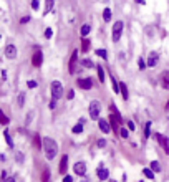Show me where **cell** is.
I'll use <instances>...</instances> for the list:
<instances>
[{"instance_id": "obj_1", "label": "cell", "mask_w": 169, "mask_h": 182, "mask_svg": "<svg viewBox=\"0 0 169 182\" xmlns=\"http://www.w3.org/2000/svg\"><path fill=\"white\" fill-rule=\"evenodd\" d=\"M43 151L48 161H53L56 152H58V144L51 138H43Z\"/></svg>"}, {"instance_id": "obj_2", "label": "cell", "mask_w": 169, "mask_h": 182, "mask_svg": "<svg viewBox=\"0 0 169 182\" xmlns=\"http://www.w3.org/2000/svg\"><path fill=\"white\" fill-rule=\"evenodd\" d=\"M50 91H51V98L53 99H60V98L63 96V86H61V83L60 81H51V85H50Z\"/></svg>"}, {"instance_id": "obj_3", "label": "cell", "mask_w": 169, "mask_h": 182, "mask_svg": "<svg viewBox=\"0 0 169 182\" xmlns=\"http://www.w3.org/2000/svg\"><path fill=\"white\" fill-rule=\"evenodd\" d=\"M123 27H124V23L121 22V20H118V22H114V25H113V41L114 43H118L119 38H121V33H123Z\"/></svg>"}, {"instance_id": "obj_4", "label": "cell", "mask_w": 169, "mask_h": 182, "mask_svg": "<svg viewBox=\"0 0 169 182\" xmlns=\"http://www.w3.org/2000/svg\"><path fill=\"white\" fill-rule=\"evenodd\" d=\"M100 113H101L100 101H91L90 103V116H91V119H100Z\"/></svg>"}, {"instance_id": "obj_5", "label": "cell", "mask_w": 169, "mask_h": 182, "mask_svg": "<svg viewBox=\"0 0 169 182\" xmlns=\"http://www.w3.org/2000/svg\"><path fill=\"white\" fill-rule=\"evenodd\" d=\"M93 78H78L76 80V85H78V88L81 89H91L93 88Z\"/></svg>"}, {"instance_id": "obj_6", "label": "cell", "mask_w": 169, "mask_h": 182, "mask_svg": "<svg viewBox=\"0 0 169 182\" xmlns=\"http://www.w3.org/2000/svg\"><path fill=\"white\" fill-rule=\"evenodd\" d=\"M119 122H121V116L113 113L111 116H110V124H111V129L114 131L116 136H118V131H119Z\"/></svg>"}, {"instance_id": "obj_7", "label": "cell", "mask_w": 169, "mask_h": 182, "mask_svg": "<svg viewBox=\"0 0 169 182\" xmlns=\"http://www.w3.org/2000/svg\"><path fill=\"white\" fill-rule=\"evenodd\" d=\"M154 138H156V141L159 142L161 146H163L164 152L169 154V139H167V138H164L163 134H159V132H156V134H154Z\"/></svg>"}, {"instance_id": "obj_8", "label": "cell", "mask_w": 169, "mask_h": 182, "mask_svg": "<svg viewBox=\"0 0 169 182\" xmlns=\"http://www.w3.org/2000/svg\"><path fill=\"white\" fill-rule=\"evenodd\" d=\"M3 53H5V57L8 58V60H15V58H17V47H15V45H12V43L7 45Z\"/></svg>"}, {"instance_id": "obj_9", "label": "cell", "mask_w": 169, "mask_h": 182, "mask_svg": "<svg viewBox=\"0 0 169 182\" xmlns=\"http://www.w3.org/2000/svg\"><path fill=\"white\" fill-rule=\"evenodd\" d=\"M41 63H43V53L41 51H35L33 57H31V65L35 68H38V66H41Z\"/></svg>"}, {"instance_id": "obj_10", "label": "cell", "mask_w": 169, "mask_h": 182, "mask_svg": "<svg viewBox=\"0 0 169 182\" xmlns=\"http://www.w3.org/2000/svg\"><path fill=\"white\" fill-rule=\"evenodd\" d=\"M76 60H78V50L73 51L71 58H70V63H68V71L70 73H75V70H76Z\"/></svg>"}, {"instance_id": "obj_11", "label": "cell", "mask_w": 169, "mask_h": 182, "mask_svg": "<svg viewBox=\"0 0 169 182\" xmlns=\"http://www.w3.org/2000/svg\"><path fill=\"white\" fill-rule=\"evenodd\" d=\"M66 169H68V156H66V154H63L61 159H60V167H58V171H60V174L66 176Z\"/></svg>"}, {"instance_id": "obj_12", "label": "cell", "mask_w": 169, "mask_h": 182, "mask_svg": "<svg viewBox=\"0 0 169 182\" xmlns=\"http://www.w3.org/2000/svg\"><path fill=\"white\" fill-rule=\"evenodd\" d=\"M73 172H75L76 176H85V174H86V164L85 162H76L75 166H73Z\"/></svg>"}, {"instance_id": "obj_13", "label": "cell", "mask_w": 169, "mask_h": 182, "mask_svg": "<svg viewBox=\"0 0 169 182\" xmlns=\"http://www.w3.org/2000/svg\"><path fill=\"white\" fill-rule=\"evenodd\" d=\"M98 126H100L101 132H104V134H108V132L111 131V124H110V121H106V119H98Z\"/></svg>"}, {"instance_id": "obj_14", "label": "cell", "mask_w": 169, "mask_h": 182, "mask_svg": "<svg viewBox=\"0 0 169 182\" xmlns=\"http://www.w3.org/2000/svg\"><path fill=\"white\" fill-rule=\"evenodd\" d=\"M98 179H100V180H106V179H110V171L104 169L103 166H100V169H98Z\"/></svg>"}, {"instance_id": "obj_15", "label": "cell", "mask_w": 169, "mask_h": 182, "mask_svg": "<svg viewBox=\"0 0 169 182\" xmlns=\"http://www.w3.org/2000/svg\"><path fill=\"white\" fill-rule=\"evenodd\" d=\"M156 65H157V53H156V51H153V53H149V58H147V66L154 68Z\"/></svg>"}, {"instance_id": "obj_16", "label": "cell", "mask_w": 169, "mask_h": 182, "mask_svg": "<svg viewBox=\"0 0 169 182\" xmlns=\"http://www.w3.org/2000/svg\"><path fill=\"white\" fill-rule=\"evenodd\" d=\"M119 93H121L123 99H128L129 98V93H128V86H126V83H119Z\"/></svg>"}, {"instance_id": "obj_17", "label": "cell", "mask_w": 169, "mask_h": 182, "mask_svg": "<svg viewBox=\"0 0 169 182\" xmlns=\"http://www.w3.org/2000/svg\"><path fill=\"white\" fill-rule=\"evenodd\" d=\"M53 5H55V0H45V10H43V13H45V15L51 12Z\"/></svg>"}, {"instance_id": "obj_18", "label": "cell", "mask_w": 169, "mask_h": 182, "mask_svg": "<svg viewBox=\"0 0 169 182\" xmlns=\"http://www.w3.org/2000/svg\"><path fill=\"white\" fill-rule=\"evenodd\" d=\"M161 83H163L164 88H169V71H164L161 75Z\"/></svg>"}, {"instance_id": "obj_19", "label": "cell", "mask_w": 169, "mask_h": 182, "mask_svg": "<svg viewBox=\"0 0 169 182\" xmlns=\"http://www.w3.org/2000/svg\"><path fill=\"white\" fill-rule=\"evenodd\" d=\"M3 138H5V141H7V144H8V148H13V141H12V136H10L8 129H5V131H3Z\"/></svg>"}, {"instance_id": "obj_20", "label": "cell", "mask_w": 169, "mask_h": 182, "mask_svg": "<svg viewBox=\"0 0 169 182\" xmlns=\"http://www.w3.org/2000/svg\"><path fill=\"white\" fill-rule=\"evenodd\" d=\"M33 144H35V148H37V149L43 148V141H40V134H35L33 136Z\"/></svg>"}, {"instance_id": "obj_21", "label": "cell", "mask_w": 169, "mask_h": 182, "mask_svg": "<svg viewBox=\"0 0 169 182\" xmlns=\"http://www.w3.org/2000/svg\"><path fill=\"white\" fill-rule=\"evenodd\" d=\"M90 45H91L90 40H86V38H83V40H81V51H83V53H86V51L90 50Z\"/></svg>"}, {"instance_id": "obj_22", "label": "cell", "mask_w": 169, "mask_h": 182, "mask_svg": "<svg viewBox=\"0 0 169 182\" xmlns=\"http://www.w3.org/2000/svg\"><path fill=\"white\" fill-rule=\"evenodd\" d=\"M10 122V119H8V116H5V113H3L2 109H0V124H3V126H7Z\"/></svg>"}, {"instance_id": "obj_23", "label": "cell", "mask_w": 169, "mask_h": 182, "mask_svg": "<svg viewBox=\"0 0 169 182\" xmlns=\"http://www.w3.org/2000/svg\"><path fill=\"white\" fill-rule=\"evenodd\" d=\"M96 71H98V80L100 83H104V70L101 66H96Z\"/></svg>"}, {"instance_id": "obj_24", "label": "cell", "mask_w": 169, "mask_h": 182, "mask_svg": "<svg viewBox=\"0 0 169 182\" xmlns=\"http://www.w3.org/2000/svg\"><path fill=\"white\" fill-rule=\"evenodd\" d=\"M90 31H91L90 25H83L81 30H80V35H81V37H86V35H90Z\"/></svg>"}, {"instance_id": "obj_25", "label": "cell", "mask_w": 169, "mask_h": 182, "mask_svg": "<svg viewBox=\"0 0 169 182\" xmlns=\"http://www.w3.org/2000/svg\"><path fill=\"white\" fill-rule=\"evenodd\" d=\"M143 176L146 177V179H154V172L151 169H147V167H146V169H143Z\"/></svg>"}, {"instance_id": "obj_26", "label": "cell", "mask_w": 169, "mask_h": 182, "mask_svg": "<svg viewBox=\"0 0 169 182\" xmlns=\"http://www.w3.org/2000/svg\"><path fill=\"white\" fill-rule=\"evenodd\" d=\"M94 53H96L100 58H104V60L108 58V51H106V50H103V48H98V50L94 51Z\"/></svg>"}, {"instance_id": "obj_27", "label": "cell", "mask_w": 169, "mask_h": 182, "mask_svg": "<svg viewBox=\"0 0 169 182\" xmlns=\"http://www.w3.org/2000/svg\"><path fill=\"white\" fill-rule=\"evenodd\" d=\"M17 103H18V106H20V108H23V104H25V93H18Z\"/></svg>"}, {"instance_id": "obj_28", "label": "cell", "mask_w": 169, "mask_h": 182, "mask_svg": "<svg viewBox=\"0 0 169 182\" xmlns=\"http://www.w3.org/2000/svg\"><path fill=\"white\" fill-rule=\"evenodd\" d=\"M80 65L85 66V68H94V63L91 60H81V61H80Z\"/></svg>"}, {"instance_id": "obj_29", "label": "cell", "mask_w": 169, "mask_h": 182, "mask_svg": "<svg viewBox=\"0 0 169 182\" xmlns=\"http://www.w3.org/2000/svg\"><path fill=\"white\" fill-rule=\"evenodd\" d=\"M149 132H151V121H147L146 124H144V138H149Z\"/></svg>"}, {"instance_id": "obj_30", "label": "cell", "mask_w": 169, "mask_h": 182, "mask_svg": "<svg viewBox=\"0 0 169 182\" xmlns=\"http://www.w3.org/2000/svg\"><path fill=\"white\" fill-rule=\"evenodd\" d=\"M103 18H104V22H110V20H111V10L110 8L103 10Z\"/></svg>"}, {"instance_id": "obj_31", "label": "cell", "mask_w": 169, "mask_h": 182, "mask_svg": "<svg viewBox=\"0 0 169 182\" xmlns=\"http://www.w3.org/2000/svg\"><path fill=\"white\" fill-rule=\"evenodd\" d=\"M119 136H121L123 139H128L129 138V131L126 128H119Z\"/></svg>"}, {"instance_id": "obj_32", "label": "cell", "mask_w": 169, "mask_h": 182, "mask_svg": "<svg viewBox=\"0 0 169 182\" xmlns=\"http://www.w3.org/2000/svg\"><path fill=\"white\" fill-rule=\"evenodd\" d=\"M151 171H153V172H159L161 171V166H159V162H157V161H153V162H151Z\"/></svg>"}, {"instance_id": "obj_33", "label": "cell", "mask_w": 169, "mask_h": 182, "mask_svg": "<svg viewBox=\"0 0 169 182\" xmlns=\"http://www.w3.org/2000/svg\"><path fill=\"white\" fill-rule=\"evenodd\" d=\"M71 131H73V134H80V132H83V124H80V122H78L76 126H73Z\"/></svg>"}, {"instance_id": "obj_34", "label": "cell", "mask_w": 169, "mask_h": 182, "mask_svg": "<svg viewBox=\"0 0 169 182\" xmlns=\"http://www.w3.org/2000/svg\"><path fill=\"white\" fill-rule=\"evenodd\" d=\"M41 182H50V172H48L47 169H45L43 174H41Z\"/></svg>"}, {"instance_id": "obj_35", "label": "cell", "mask_w": 169, "mask_h": 182, "mask_svg": "<svg viewBox=\"0 0 169 182\" xmlns=\"http://www.w3.org/2000/svg\"><path fill=\"white\" fill-rule=\"evenodd\" d=\"M27 86H28L30 89H35V88L38 86V83L35 81V80H28V81H27Z\"/></svg>"}, {"instance_id": "obj_36", "label": "cell", "mask_w": 169, "mask_h": 182, "mask_svg": "<svg viewBox=\"0 0 169 182\" xmlns=\"http://www.w3.org/2000/svg\"><path fill=\"white\" fill-rule=\"evenodd\" d=\"M51 37H53V30H51V28H45V38L50 40Z\"/></svg>"}, {"instance_id": "obj_37", "label": "cell", "mask_w": 169, "mask_h": 182, "mask_svg": "<svg viewBox=\"0 0 169 182\" xmlns=\"http://www.w3.org/2000/svg\"><path fill=\"white\" fill-rule=\"evenodd\" d=\"M23 159H25V157H23V154H22V152H15V161H17V162L22 164V162H23Z\"/></svg>"}, {"instance_id": "obj_38", "label": "cell", "mask_w": 169, "mask_h": 182, "mask_svg": "<svg viewBox=\"0 0 169 182\" xmlns=\"http://www.w3.org/2000/svg\"><path fill=\"white\" fill-rule=\"evenodd\" d=\"M138 66H139V70H143V71H144V68L147 66V63H144L143 58H139V60H138Z\"/></svg>"}, {"instance_id": "obj_39", "label": "cell", "mask_w": 169, "mask_h": 182, "mask_svg": "<svg viewBox=\"0 0 169 182\" xmlns=\"http://www.w3.org/2000/svg\"><path fill=\"white\" fill-rule=\"evenodd\" d=\"M31 8H33V10L40 8V0H31Z\"/></svg>"}, {"instance_id": "obj_40", "label": "cell", "mask_w": 169, "mask_h": 182, "mask_svg": "<svg viewBox=\"0 0 169 182\" xmlns=\"http://www.w3.org/2000/svg\"><path fill=\"white\" fill-rule=\"evenodd\" d=\"M28 22H30V15H25V17L20 18V23H22V25H25V23H28Z\"/></svg>"}, {"instance_id": "obj_41", "label": "cell", "mask_w": 169, "mask_h": 182, "mask_svg": "<svg viewBox=\"0 0 169 182\" xmlns=\"http://www.w3.org/2000/svg\"><path fill=\"white\" fill-rule=\"evenodd\" d=\"M31 118H33V113H31V111H30V113L27 114V119H25V126H28V124H30Z\"/></svg>"}, {"instance_id": "obj_42", "label": "cell", "mask_w": 169, "mask_h": 182, "mask_svg": "<svg viewBox=\"0 0 169 182\" xmlns=\"http://www.w3.org/2000/svg\"><path fill=\"white\" fill-rule=\"evenodd\" d=\"M98 148H104V146H106V141H104V139H98Z\"/></svg>"}, {"instance_id": "obj_43", "label": "cell", "mask_w": 169, "mask_h": 182, "mask_svg": "<svg viewBox=\"0 0 169 182\" xmlns=\"http://www.w3.org/2000/svg\"><path fill=\"white\" fill-rule=\"evenodd\" d=\"M48 106H50V109H55V108H56V99H51Z\"/></svg>"}, {"instance_id": "obj_44", "label": "cell", "mask_w": 169, "mask_h": 182, "mask_svg": "<svg viewBox=\"0 0 169 182\" xmlns=\"http://www.w3.org/2000/svg\"><path fill=\"white\" fill-rule=\"evenodd\" d=\"M66 98H68V99H73V98H75V91L70 89V91H68V96H66Z\"/></svg>"}, {"instance_id": "obj_45", "label": "cell", "mask_w": 169, "mask_h": 182, "mask_svg": "<svg viewBox=\"0 0 169 182\" xmlns=\"http://www.w3.org/2000/svg\"><path fill=\"white\" fill-rule=\"evenodd\" d=\"M134 128H136V126H134V122H133V121H128V129L134 131Z\"/></svg>"}, {"instance_id": "obj_46", "label": "cell", "mask_w": 169, "mask_h": 182, "mask_svg": "<svg viewBox=\"0 0 169 182\" xmlns=\"http://www.w3.org/2000/svg\"><path fill=\"white\" fill-rule=\"evenodd\" d=\"M7 179H8V177H7V172H5V171H2V177H0V180H2V182H5Z\"/></svg>"}, {"instance_id": "obj_47", "label": "cell", "mask_w": 169, "mask_h": 182, "mask_svg": "<svg viewBox=\"0 0 169 182\" xmlns=\"http://www.w3.org/2000/svg\"><path fill=\"white\" fill-rule=\"evenodd\" d=\"M63 182H73V177L71 176H65L63 177Z\"/></svg>"}, {"instance_id": "obj_48", "label": "cell", "mask_w": 169, "mask_h": 182, "mask_svg": "<svg viewBox=\"0 0 169 182\" xmlns=\"http://www.w3.org/2000/svg\"><path fill=\"white\" fill-rule=\"evenodd\" d=\"M134 2H136V3H139V5H144V3H146L144 0H134Z\"/></svg>"}, {"instance_id": "obj_49", "label": "cell", "mask_w": 169, "mask_h": 182, "mask_svg": "<svg viewBox=\"0 0 169 182\" xmlns=\"http://www.w3.org/2000/svg\"><path fill=\"white\" fill-rule=\"evenodd\" d=\"M5 182H15V179H13V177H8V179H7Z\"/></svg>"}, {"instance_id": "obj_50", "label": "cell", "mask_w": 169, "mask_h": 182, "mask_svg": "<svg viewBox=\"0 0 169 182\" xmlns=\"http://www.w3.org/2000/svg\"><path fill=\"white\" fill-rule=\"evenodd\" d=\"M166 111H169V101H167V104H166Z\"/></svg>"}, {"instance_id": "obj_51", "label": "cell", "mask_w": 169, "mask_h": 182, "mask_svg": "<svg viewBox=\"0 0 169 182\" xmlns=\"http://www.w3.org/2000/svg\"><path fill=\"white\" fill-rule=\"evenodd\" d=\"M108 182H118V180H113V179H110V180H108Z\"/></svg>"}, {"instance_id": "obj_52", "label": "cell", "mask_w": 169, "mask_h": 182, "mask_svg": "<svg viewBox=\"0 0 169 182\" xmlns=\"http://www.w3.org/2000/svg\"><path fill=\"white\" fill-rule=\"evenodd\" d=\"M0 40H2V37H0Z\"/></svg>"}, {"instance_id": "obj_53", "label": "cell", "mask_w": 169, "mask_h": 182, "mask_svg": "<svg viewBox=\"0 0 169 182\" xmlns=\"http://www.w3.org/2000/svg\"><path fill=\"white\" fill-rule=\"evenodd\" d=\"M139 182H143V180H139Z\"/></svg>"}]
</instances>
